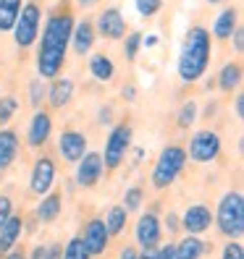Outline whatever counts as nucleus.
<instances>
[{
  "label": "nucleus",
  "mask_w": 244,
  "mask_h": 259,
  "mask_svg": "<svg viewBox=\"0 0 244 259\" xmlns=\"http://www.w3.org/2000/svg\"><path fill=\"white\" fill-rule=\"evenodd\" d=\"M29 259H50V246H34Z\"/></svg>",
  "instance_id": "ea45409f"
},
{
  "label": "nucleus",
  "mask_w": 244,
  "mask_h": 259,
  "mask_svg": "<svg viewBox=\"0 0 244 259\" xmlns=\"http://www.w3.org/2000/svg\"><path fill=\"white\" fill-rule=\"evenodd\" d=\"M184 167H187V149L179 144H168L158 155V162L152 167V186L158 191L173 186V181L184 173Z\"/></svg>",
  "instance_id": "20e7f679"
},
{
  "label": "nucleus",
  "mask_w": 244,
  "mask_h": 259,
  "mask_svg": "<svg viewBox=\"0 0 244 259\" xmlns=\"http://www.w3.org/2000/svg\"><path fill=\"white\" fill-rule=\"evenodd\" d=\"M118 259H136V249H131V246H126V249H121Z\"/></svg>",
  "instance_id": "c03bdc74"
},
{
  "label": "nucleus",
  "mask_w": 244,
  "mask_h": 259,
  "mask_svg": "<svg viewBox=\"0 0 244 259\" xmlns=\"http://www.w3.org/2000/svg\"><path fill=\"white\" fill-rule=\"evenodd\" d=\"M165 228H168V233L181 231V218L176 215V212H168V215H165Z\"/></svg>",
  "instance_id": "c9c22d12"
},
{
  "label": "nucleus",
  "mask_w": 244,
  "mask_h": 259,
  "mask_svg": "<svg viewBox=\"0 0 244 259\" xmlns=\"http://www.w3.org/2000/svg\"><path fill=\"white\" fill-rule=\"evenodd\" d=\"M207 251V243L200 236H189L176 243V259H200Z\"/></svg>",
  "instance_id": "5701e85b"
},
{
  "label": "nucleus",
  "mask_w": 244,
  "mask_h": 259,
  "mask_svg": "<svg viewBox=\"0 0 244 259\" xmlns=\"http://www.w3.org/2000/svg\"><path fill=\"white\" fill-rule=\"evenodd\" d=\"M82 241H84V246H87L89 256L105 254V249H108V241H111V233H108V228H105L102 218H92V220L87 223Z\"/></svg>",
  "instance_id": "ddd939ff"
},
{
  "label": "nucleus",
  "mask_w": 244,
  "mask_h": 259,
  "mask_svg": "<svg viewBox=\"0 0 244 259\" xmlns=\"http://www.w3.org/2000/svg\"><path fill=\"white\" fill-rule=\"evenodd\" d=\"M60 259H89V251H87V246H84L82 236L68 238V243L63 246V254H60Z\"/></svg>",
  "instance_id": "cd10ccee"
},
{
  "label": "nucleus",
  "mask_w": 244,
  "mask_h": 259,
  "mask_svg": "<svg viewBox=\"0 0 244 259\" xmlns=\"http://www.w3.org/2000/svg\"><path fill=\"white\" fill-rule=\"evenodd\" d=\"M87 152V136L82 131L66 128L63 134L58 136V155L63 157L68 165H76L82 160V155Z\"/></svg>",
  "instance_id": "9d476101"
},
{
  "label": "nucleus",
  "mask_w": 244,
  "mask_h": 259,
  "mask_svg": "<svg viewBox=\"0 0 244 259\" xmlns=\"http://www.w3.org/2000/svg\"><path fill=\"white\" fill-rule=\"evenodd\" d=\"M45 97H48V87H45V81L42 79L29 81V102H32V108H40Z\"/></svg>",
  "instance_id": "2f4dec72"
},
{
  "label": "nucleus",
  "mask_w": 244,
  "mask_h": 259,
  "mask_svg": "<svg viewBox=\"0 0 244 259\" xmlns=\"http://www.w3.org/2000/svg\"><path fill=\"white\" fill-rule=\"evenodd\" d=\"M16 110H19V100L16 97H0V126H6L8 120L16 115Z\"/></svg>",
  "instance_id": "7c9ffc66"
},
{
  "label": "nucleus",
  "mask_w": 244,
  "mask_h": 259,
  "mask_svg": "<svg viewBox=\"0 0 244 259\" xmlns=\"http://www.w3.org/2000/svg\"><path fill=\"white\" fill-rule=\"evenodd\" d=\"M236 26H239V11L228 6V8H223L218 13V19L213 21V37L216 39H228Z\"/></svg>",
  "instance_id": "412c9836"
},
{
  "label": "nucleus",
  "mask_w": 244,
  "mask_h": 259,
  "mask_svg": "<svg viewBox=\"0 0 244 259\" xmlns=\"http://www.w3.org/2000/svg\"><path fill=\"white\" fill-rule=\"evenodd\" d=\"M97 118H100V123H102V126H105V123H111L113 110H111V108H100V115H97Z\"/></svg>",
  "instance_id": "79ce46f5"
},
{
  "label": "nucleus",
  "mask_w": 244,
  "mask_h": 259,
  "mask_svg": "<svg viewBox=\"0 0 244 259\" xmlns=\"http://www.w3.org/2000/svg\"><path fill=\"white\" fill-rule=\"evenodd\" d=\"M126 218H129L126 207L124 204H113L102 223H105V228H108L111 236H118V233H124V228H126Z\"/></svg>",
  "instance_id": "a878e982"
},
{
  "label": "nucleus",
  "mask_w": 244,
  "mask_h": 259,
  "mask_svg": "<svg viewBox=\"0 0 244 259\" xmlns=\"http://www.w3.org/2000/svg\"><path fill=\"white\" fill-rule=\"evenodd\" d=\"M210 58H213V39H210V32H207L205 26H192L189 32H187L184 50H181L179 63H176L179 79L184 81V84H194V81L207 71Z\"/></svg>",
  "instance_id": "f03ea898"
},
{
  "label": "nucleus",
  "mask_w": 244,
  "mask_h": 259,
  "mask_svg": "<svg viewBox=\"0 0 244 259\" xmlns=\"http://www.w3.org/2000/svg\"><path fill=\"white\" fill-rule=\"evenodd\" d=\"M6 259H26V256H24V251H13L11 249V251H6Z\"/></svg>",
  "instance_id": "49530a36"
},
{
  "label": "nucleus",
  "mask_w": 244,
  "mask_h": 259,
  "mask_svg": "<svg viewBox=\"0 0 244 259\" xmlns=\"http://www.w3.org/2000/svg\"><path fill=\"white\" fill-rule=\"evenodd\" d=\"M142 157H145V149H134V162H136V165L142 162Z\"/></svg>",
  "instance_id": "de8ad7c7"
},
{
  "label": "nucleus",
  "mask_w": 244,
  "mask_h": 259,
  "mask_svg": "<svg viewBox=\"0 0 244 259\" xmlns=\"http://www.w3.org/2000/svg\"><path fill=\"white\" fill-rule=\"evenodd\" d=\"M95 32H100L105 39H121L124 37L126 34V19H124V13H121V8H116V6L105 8L97 16Z\"/></svg>",
  "instance_id": "f8f14e48"
},
{
  "label": "nucleus",
  "mask_w": 244,
  "mask_h": 259,
  "mask_svg": "<svg viewBox=\"0 0 244 259\" xmlns=\"http://www.w3.org/2000/svg\"><path fill=\"white\" fill-rule=\"evenodd\" d=\"M60 209H63V196L50 189L48 194H42V202H40L37 209H34V218H37L40 223H53V220H58Z\"/></svg>",
  "instance_id": "6ab92c4d"
},
{
  "label": "nucleus",
  "mask_w": 244,
  "mask_h": 259,
  "mask_svg": "<svg viewBox=\"0 0 244 259\" xmlns=\"http://www.w3.org/2000/svg\"><path fill=\"white\" fill-rule=\"evenodd\" d=\"M21 6H24L21 0H0V32H11L13 29Z\"/></svg>",
  "instance_id": "393cba45"
},
{
  "label": "nucleus",
  "mask_w": 244,
  "mask_h": 259,
  "mask_svg": "<svg viewBox=\"0 0 244 259\" xmlns=\"http://www.w3.org/2000/svg\"><path fill=\"white\" fill-rule=\"evenodd\" d=\"M74 16L71 13H53L42 29L40 50H37V73L40 79H55L66 63V53L71 45Z\"/></svg>",
  "instance_id": "f257e3e1"
},
{
  "label": "nucleus",
  "mask_w": 244,
  "mask_h": 259,
  "mask_svg": "<svg viewBox=\"0 0 244 259\" xmlns=\"http://www.w3.org/2000/svg\"><path fill=\"white\" fill-rule=\"evenodd\" d=\"M50 134H53V118H50V113H45V110L37 108V113L32 115L29 128H26V144L32 149H40V147L48 144Z\"/></svg>",
  "instance_id": "4468645a"
},
{
  "label": "nucleus",
  "mask_w": 244,
  "mask_h": 259,
  "mask_svg": "<svg viewBox=\"0 0 244 259\" xmlns=\"http://www.w3.org/2000/svg\"><path fill=\"white\" fill-rule=\"evenodd\" d=\"M21 228H24V218L21 215H11L3 225H0V254L16 249V243L21 238Z\"/></svg>",
  "instance_id": "aec40b11"
},
{
  "label": "nucleus",
  "mask_w": 244,
  "mask_h": 259,
  "mask_svg": "<svg viewBox=\"0 0 244 259\" xmlns=\"http://www.w3.org/2000/svg\"><path fill=\"white\" fill-rule=\"evenodd\" d=\"M234 110H236V118H244V97L241 95L234 100Z\"/></svg>",
  "instance_id": "37998d69"
},
{
  "label": "nucleus",
  "mask_w": 244,
  "mask_h": 259,
  "mask_svg": "<svg viewBox=\"0 0 244 259\" xmlns=\"http://www.w3.org/2000/svg\"><path fill=\"white\" fill-rule=\"evenodd\" d=\"M158 259H176V243H163V246H158Z\"/></svg>",
  "instance_id": "e433bc0d"
},
{
  "label": "nucleus",
  "mask_w": 244,
  "mask_h": 259,
  "mask_svg": "<svg viewBox=\"0 0 244 259\" xmlns=\"http://www.w3.org/2000/svg\"><path fill=\"white\" fill-rule=\"evenodd\" d=\"M216 225L221 236L226 238H241L244 236V196L241 191H226L218 202Z\"/></svg>",
  "instance_id": "7ed1b4c3"
},
{
  "label": "nucleus",
  "mask_w": 244,
  "mask_h": 259,
  "mask_svg": "<svg viewBox=\"0 0 244 259\" xmlns=\"http://www.w3.org/2000/svg\"><path fill=\"white\" fill-rule=\"evenodd\" d=\"M228 39H234V50H236V53H241V50H244V29H241V26H236Z\"/></svg>",
  "instance_id": "4c0bfd02"
},
{
  "label": "nucleus",
  "mask_w": 244,
  "mask_h": 259,
  "mask_svg": "<svg viewBox=\"0 0 244 259\" xmlns=\"http://www.w3.org/2000/svg\"><path fill=\"white\" fill-rule=\"evenodd\" d=\"M19 157V134L13 128L0 126V173H6L8 167Z\"/></svg>",
  "instance_id": "dca6fc26"
},
{
  "label": "nucleus",
  "mask_w": 244,
  "mask_h": 259,
  "mask_svg": "<svg viewBox=\"0 0 244 259\" xmlns=\"http://www.w3.org/2000/svg\"><path fill=\"white\" fill-rule=\"evenodd\" d=\"M221 259H244V246L239 243V238H228V243L223 246Z\"/></svg>",
  "instance_id": "72a5a7b5"
},
{
  "label": "nucleus",
  "mask_w": 244,
  "mask_h": 259,
  "mask_svg": "<svg viewBox=\"0 0 244 259\" xmlns=\"http://www.w3.org/2000/svg\"><path fill=\"white\" fill-rule=\"evenodd\" d=\"M60 254H63V249L58 243H50V259H60Z\"/></svg>",
  "instance_id": "a18cd8bd"
},
{
  "label": "nucleus",
  "mask_w": 244,
  "mask_h": 259,
  "mask_svg": "<svg viewBox=\"0 0 244 259\" xmlns=\"http://www.w3.org/2000/svg\"><path fill=\"white\" fill-rule=\"evenodd\" d=\"M221 136L210 128H202L197 131L192 139H189V149H187V160H194V162H213L218 155H221Z\"/></svg>",
  "instance_id": "0eeeda50"
},
{
  "label": "nucleus",
  "mask_w": 244,
  "mask_h": 259,
  "mask_svg": "<svg viewBox=\"0 0 244 259\" xmlns=\"http://www.w3.org/2000/svg\"><path fill=\"white\" fill-rule=\"evenodd\" d=\"M129 149H131V126L129 123H116L108 134V139H105V152H100L105 167L116 170V167L124 162Z\"/></svg>",
  "instance_id": "423d86ee"
},
{
  "label": "nucleus",
  "mask_w": 244,
  "mask_h": 259,
  "mask_svg": "<svg viewBox=\"0 0 244 259\" xmlns=\"http://www.w3.org/2000/svg\"><path fill=\"white\" fill-rule=\"evenodd\" d=\"M216 81H218L221 92H234V89H239V84H241V63H236V60L226 63Z\"/></svg>",
  "instance_id": "b1692460"
},
{
  "label": "nucleus",
  "mask_w": 244,
  "mask_h": 259,
  "mask_svg": "<svg viewBox=\"0 0 244 259\" xmlns=\"http://www.w3.org/2000/svg\"><path fill=\"white\" fill-rule=\"evenodd\" d=\"M89 73H92V79L95 81H111L113 76H116V63L108 58V55H102V53H97V55H92L89 58Z\"/></svg>",
  "instance_id": "4be33fe9"
},
{
  "label": "nucleus",
  "mask_w": 244,
  "mask_h": 259,
  "mask_svg": "<svg viewBox=\"0 0 244 259\" xmlns=\"http://www.w3.org/2000/svg\"><path fill=\"white\" fill-rule=\"evenodd\" d=\"M82 6H92V3H97V0H79Z\"/></svg>",
  "instance_id": "09e8293b"
},
{
  "label": "nucleus",
  "mask_w": 244,
  "mask_h": 259,
  "mask_svg": "<svg viewBox=\"0 0 244 259\" xmlns=\"http://www.w3.org/2000/svg\"><path fill=\"white\" fill-rule=\"evenodd\" d=\"M124 55L126 60H136V55H140V48H142V32H129L124 34Z\"/></svg>",
  "instance_id": "c756f323"
},
{
  "label": "nucleus",
  "mask_w": 244,
  "mask_h": 259,
  "mask_svg": "<svg viewBox=\"0 0 244 259\" xmlns=\"http://www.w3.org/2000/svg\"><path fill=\"white\" fill-rule=\"evenodd\" d=\"M205 3H213V6H218V3H226V0H205Z\"/></svg>",
  "instance_id": "8fccbe9b"
},
{
  "label": "nucleus",
  "mask_w": 244,
  "mask_h": 259,
  "mask_svg": "<svg viewBox=\"0 0 244 259\" xmlns=\"http://www.w3.org/2000/svg\"><path fill=\"white\" fill-rule=\"evenodd\" d=\"M142 202H145V191L140 186H129L124 191V207H126V212H136L142 207Z\"/></svg>",
  "instance_id": "c85d7f7f"
},
{
  "label": "nucleus",
  "mask_w": 244,
  "mask_h": 259,
  "mask_svg": "<svg viewBox=\"0 0 244 259\" xmlns=\"http://www.w3.org/2000/svg\"><path fill=\"white\" fill-rule=\"evenodd\" d=\"M74 92H76V87L74 81L68 79V76H55L50 89H48V102H50V108L60 110V108H66V105L74 100Z\"/></svg>",
  "instance_id": "a211bd4d"
},
{
  "label": "nucleus",
  "mask_w": 244,
  "mask_h": 259,
  "mask_svg": "<svg viewBox=\"0 0 244 259\" xmlns=\"http://www.w3.org/2000/svg\"><path fill=\"white\" fill-rule=\"evenodd\" d=\"M95 37H97L95 24H89V21H79V24H74V29H71V45H68V48H74V53H76V55H82V58H84L89 50H92Z\"/></svg>",
  "instance_id": "f3484780"
},
{
  "label": "nucleus",
  "mask_w": 244,
  "mask_h": 259,
  "mask_svg": "<svg viewBox=\"0 0 244 259\" xmlns=\"http://www.w3.org/2000/svg\"><path fill=\"white\" fill-rule=\"evenodd\" d=\"M55 184V162L53 157H37L34 167H32V176H29V191L42 196V194H48Z\"/></svg>",
  "instance_id": "1a4fd4ad"
},
{
  "label": "nucleus",
  "mask_w": 244,
  "mask_h": 259,
  "mask_svg": "<svg viewBox=\"0 0 244 259\" xmlns=\"http://www.w3.org/2000/svg\"><path fill=\"white\" fill-rule=\"evenodd\" d=\"M163 236V225L158 220L155 212H147L136 220V228H134V238L140 246H158V241Z\"/></svg>",
  "instance_id": "2eb2a0df"
},
{
  "label": "nucleus",
  "mask_w": 244,
  "mask_h": 259,
  "mask_svg": "<svg viewBox=\"0 0 244 259\" xmlns=\"http://www.w3.org/2000/svg\"><path fill=\"white\" fill-rule=\"evenodd\" d=\"M121 95H124V100L134 102V100H136V87H134V84H126L124 89H121Z\"/></svg>",
  "instance_id": "a19ab883"
},
{
  "label": "nucleus",
  "mask_w": 244,
  "mask_h": 259,
  "mask_svg": "<svg viewBox=\"0 0 244 259\" xmlns=\"http://www.w3.org/2000/svg\"><path fill=\"white\" fill-rule=\"evenodd\" d=\"M197 113H200V108H197V100H187L184 105H181L179 115H176V123H179V128H189V126H194Z\"/></svg>",
  "instance_id": "bb28decb"
},
{
  "label": "nucleus",
  "mask_w": 244,
  "mask_h": 259,
  "mask_svg": "<svg viewBox=\"0 0 244 259\" xmlns=\"http://www.w3.org/2000/svg\"><path fill=\"white\" fill-rule=\"evenodd\" d=\"M213 225V212L207 204H189L187 212L181 215V228L189 236H202L205 231H210Z\"/></svg>",
  "instance_id": "9b49d317"
},
{
  "label": "nucleus",
  "mask_w": 244,
  "mask_h": 259,
  "mask_svg": "<svg viewBox=\"0 0 244 259\" xmlns=\"http://www.w3.org/2000/svg\"><path fill=\"white\" fill-rule=\"evenodd\" d=\"M136 259H158V246H142V251H136Z\"/></svg>",
  "instance_id": "58836bf2"
},
{
  "label": "nucleus",
  "mask_w": 244,
  "mask_h": 259,
  "mask_svg": "<svg viewBox=\"0 0 244 259\" xmlns=\"http://www.w3.org/2000/svg\"><path fill=\"white\" fill-rule=\"evenodd\" d=\"M40 24H42V11L37 3H24L21 11H19V19L13 24V42H16V48L26 50L32 48V45L40 39Z\"/></svg>",
  "instance_id": "39448f33"
},
{
  "label": "nucleus",
  "mask_w": 244,
  "mask_h": 259,
  "mask_svg": "<svg viewBox=\"0 0 244 259\" xmlns=\"http://www.w3.org/2000/svg\"><path fill=\"white\" fill-rule=\"evenodd\" d=\"M105 173V162L100 152H84L82 160L76 162V184L82 189H95Z\"/></svg>",
  "instance_id": "6e6552de"
},
{
  "label": "nucleus",
  "mask_w": 244,
  "mask_h": 259,
  "mask_svg": "<svg viewBox=\"0 0 244 259\" xmlns=\"http://www.w3.org/2000/svg\"><path fill=\"white\" fill-rule=\"evenodd\" d=\"M134 8H136V13H140L142 19H150V16H155V13L163 8V0H134Z\"/></svg>",
  "instance_id": "473e14b6"
},
{
  "label": "nucleus",
  "mask_w": 244,
  "mask_h": 259,
  "mask_svg": "<svg viewBox=\"0 0 244 259\" xmlns=\"http://www.w3.org/2000/svg\"><path fill=\"white\" fill-rule=\"evenodd\" d=\"M13 215V199L8 194H0V225Z\"/></svg>",
  "instance_id": "f704fd0d"
}]
</instances>
